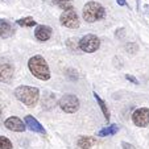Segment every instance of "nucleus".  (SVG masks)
Instances as JSON below:
<instances>
[{
  "instance_id": "nucleus-1",
  "label": "nucleus",
  "mask_w": 149,
  "mask_h": 149,
  "mask_svg": "<svg viewBox=\"0 0 149 149\" xmlns=\"http://www.w3.org/2000/svg\"><path fill=\"white\" fill-rule=\"evenodd\" d=\"M28 68L31 73L36 78L41 81H48L50 78V70H49L48 62L42 56H33L28 62Z\"/></svg>"
},
{
  "instance_id": "nucleus-2",
  "label": "nucleus",
  "mask_w": 149,
  "mask_h": 149,
  "mask_svg": "<svg viewBox=\"0 0 149 149\" xmlns=\"http://www.w3.org/2000/svg\"><path fill=\"white\" fill-rule=\"evenodd\" d=\"M15 96L21 103L32 107V106H34L38 102L40 90L37 87H31V86H19L15 90Z\"/></svg>"
},
{
  "instance_id": "nucleus-3",
  "label": "nucleus",
  "mask_w": 149,
  "mask_h": 149,
  "mask_svg": "<svg viewBox=\"0 0 149 149\" xmlns=\"http://www.w3.org/2000/svg\"><path fill=\"white\" fill-rule=\"evenodd\" d=\"M83 19L87 23H95L102 20L106 16V9L102 4L96 3V1H88L86 6L83 7Z\"/></svg>"
},
{
  "instance_id": "nucleus-4",
  "label": "nucleus",
  "mask_w": 149,
  "mask_h": 149,
  "mask_svg": "<svg viewBox=\"0 0 149 149\" xmlns=\"http://www.w3.org/2000/svg\"><path fill=\"white\" fill-rule=\"evenodd\" d=\"M78 46L82 52H86V53H94L99 49L100 46V41L96 36L94 34H86L83 36L78 42Z\"/></svg>"
},
{
  "instance_id": "nucleus-5",
  "label": "nucleus",
  "mask_w": 149,
  "mask_h": 149,
  "mask_svg": "<svg viewBox=\"0 0 149 149\" xmlns=\"http://www.w3.org/2000/svg\"><path fill=\"white\" fill-rule=\"evenodd\" d=\"M59 107L62 111H65L66 113H74L79 110V99L75 95L71 94H66L59 99Z\"/></svg>"
},
{
  "instance_id": "nucleus-6",
  "label": "nucleus",
  "mask_w": 149,
  "mask_h": 149,
  "mask_svg": "<svg viewBox=\"0 0 149 149\" xmlns=\"http://www.w3.org/2000/svg\"><path fill=\"white\" fill-rule=\"evenodd\" d=\"M59 21L63 26L70 29H75L79 26V17L73 7L69 9H63V12L61 13V17H59Z\"/></svg>"
},
{
  "instance_id": "nucleus-7",
  "label": "nucleus",
  "mask_w": 149,
  "mask_h": 149,
  "mask_svg": "<svg viewBox=\"0 0 149 149\" xmlns=\"http://www.w3.org/2000/svg\"><path fill=\"white\" fill-rule=\"evenodd\" d=\"M15 69L9 61L7 59H0V81L4 83H9L13 78Z\"/></svg>"
},
{
  "instance_id": "nucleus-8",
  "label": "nucleus",
  "mask_w": 149,
  "mask_h": 149,
  "mask_svg": "<svg viewBox=\"0 0 149 149\" xmlns=\"http://www.w3.org/2000/svg\"><path fill=\"white\" fill-rule=\"evenodd\" d=\"M132 121L137 127H146L149 124V108H137L132 113Z\"/></svg>"
},
{
  "instance_id": "nucleus-9",
  "label": "nucleus",
  "mask_w": 149,
  "mask_h": 149,
  "mask_svg": "<svg viewBox=\"0 0 149 149\" xmlns=\"http://www.w3.org/2000/svg\"><path fill=\"white\" fill-rule=\"evenodd\" d=\"M4 125L8 128L9 131H13V132H24L26 128V124L23 123V120L19 118H16V116H11V118H8L6 121H4Z\"/></svg>"
},
{
  "instance_id": "nucleus-10",
  "label": "nucleus",
  "mask_w": 149,
  "mask_h": 149,
  "mask_svg": "<svg viewBox=\"0 0 149 149\" xmlns=\"http://www.w3.org/2000/svg\"><path fill=\"white\" fill-rule=\"evenodd\" d=\"M34 36H36V38L41 42L48 41V40L52 37V28L48 25H37L36 31H34Z\"/></svg>"
},
{
  "instance_id": "nucleus-11",
  "label": "nucleus",
  "mask_w": 149,
  "mask_h": 149,
  "mask_svg": "<svg viewBox=\"0 0 149 149\" xmlns=\"http://www.w3.org/2000/svg\"><path fill=\"white\" fill-rule=\"evenodd\" d=\"M25 124L28 125V128L31 131H33V132H38V133H42V135H45L46 131L44 130V127L40 124V121L37 120V119H34L33 116L28 115L25 116Z\"/></svg>"
},
{
  "instance_id": "nucleus-12",
  "label": "nucleus",
  "mask_w": 149,
  "mask_h": 149,
  "mask_svg": "<svg viewBox=\"0 0 149 149\" xmlns=\"http://www.w3.org/2000/svg\"><path fill=\"white\" fill-rule=\"evenodd\" d=\"M13 34V28L11 23L7 20H0V37L1 38H8Z\"/></svg>"
},
{
  "instance_id": "nucleus-13",
  "label": "nucleus",
  "mask_w": 149,
  "mask_h": 149,
  "mask_svg": "<svg viewBox=\"0 0 149 149\" xmlns=\"http://www.w3.org/2000/svg\"><path fill=\"white\" fill-rule=\"evenodd\" d=\"M95 144V139L88 136H81L77 141V149H90Z\"/></svg>"
},
{
  "instance_id": "nucleus-14",
  "label": "nucleus",
  "mask_w": 149,
  "mask_h": 149,
  "mask_svg": "<svg viewBox=\"0 0 149 149\" xmlns=\"http://www.w3.org/2000/svg\"><path fill=\"white\" fill-rule=\"evenodd\" d=\"M119 131V127L115 125V124H112V125H108L106 127V128H103V130H100L98 132V136H100V137H106V136H113L115 133H118Z\"/></svg>"
},
{
  "instance_id": "nucleus-15",
  "label": "nucleus",
  "mask_w": 149,
  "mask_h": 149,
  "mask_svg": "<svg viewBox=\"0 0 149 149\" xmlns=\"http://www.w3.org/2000/svg\"><path fill=\"white\" fill-rule=\"evenodd\" d=\"M94 98H95V100L98 102V104L100 106V108H102V111H103V115H104V118H106V120H110V111H108V108H107V104H106V102L103 100V99L100 98V96L98 95V94L94 91Z\"/></svg>"
},
{
  "instance_id": "nucleus-16",
  "label": "nucleus",
  "mask_w": 149,
  "mask_h": 149,
  "mask_svg": "<svg viewBox=\"0 0 149 149\" xmlns=\"http://www.w3.org/2000/svg\"><path fill=\"white\" fill-rule=\"evenodd\" d=\"M17 24L20 26H34L37 23L33 17H24V19L17 20Z\"/></svg>"
},
{
  "instance_id": "nucleus-17",
  "label": "nucleus",
  "mask_w": 149,
  "mask_h": 149,
  "mask_svg": "<svg viewBox=\"0 0 149 149\" xmlns=\"http://www.w3.org/2000/svg\"><path fill=\"white\" fill-rule=\"evenodd\" d=\"M54 3L61 9H69L73 7V0H54Z\"/></svg>"
},
{
  "instance_id": "nucleus-18",
  "label": "nucleus",
  "mask_w": 149,
  "mask_h": 149,
  "mask_svg": "<svg viewBox=\"0 0 149 149\" xmlns=\"http://www.w3.org/2000/svg\"><path fill=\"white\" fill-rule=\"evenodd\" d=\"M0 149H12V143L4 136H0Z\"/></svg>"
},
{
  "instance_id": "nucleus-19",
  "label": "nucleus",
  "mask_w": 149,
  "mask_h": 149,
  "mask_svg": "<svg viewBox=\"0 0 149 149\" xmlns=\"http://www.w3.org/2000/svg\"><path fill=\"white\" fill-rule=\"evenodd\" d=\"M121 146H123V149H136L132 144L127 143V141H123V143H121Z\"/></svg>"
},
{
  "instance_id": "nucleus-20",
  "label": "nucleus",
  "mask_w": 149,
  "mask_h": 149,
  "mask_svg": "<svg viewBox=\"0 0 149 149\" xmlns=\"http://www.w3.org/2000/svg\"><path fill=\"white\" fill-rule=\"evenodd\" d=\"M125 79H127V81H130V82H132V83H135V84H137V83H139V81L135 78V77H132V75H128V74H127V75H125Z\"/></svg>"
},
{
  "instance_id": "nucleus-21",
  "label": "nucleus",
  "mask_w": 149,
  "mask_h": 149,
  "mask_svg": "<svg viewBox=\"0 0 149 149\" xmlns=\"http://www.w3.org/2000/svg\"><path fill=\"white\" fill-rule=\"evenodd\" d=\"M116 3H118V4H119V6H121V7L127 6V3H125V0H116Z\"/></svg>"
},
{
  "instance_id": "nucleus-22",
  "label": "nucleus",
  "mask_w": 149,
  "mask_h": 149,
  "mask_svg": "<svg viewBox=\"0 0 149 149\" xmlns=\"http://www.w3.org/2000/svg\"><path fill=\"white\" fill-rule=\"evenodd\" d=\"M0 115H1V110H0Z\"/></svg>"
}]
</instances>
